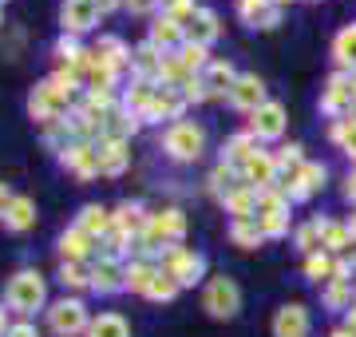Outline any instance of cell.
<instances>
[{
    "instance_id": "e0dca14e",
    "label": "cell",
    "mask_w": 356,
    "mask_h": 337,
    "mask_svg": "<svg viewBox=\"0 0 356 337\" xmlns=\"http://www.w3.org/2000/svg\"><path fill=\"white\" fill-rule=\"evenodd\" d=\"M111 219H115V230H123L127 238H143V234H147V226H151V214H147L139 203H123Z\"/></svg>"
},
{
    "instance_id": "5b68a950",
    "label": "cell",
    "mask_w": 356,
    "mask_h": 337,
    "mask_svg": "<svg viewBox=\"0 0 356 337\" xmlns=\"http://www.w3.org/2000/svg\"><path fill=\"white\" fill-rule=\"evenodd\" d=\"M48 325L56 329L60 337H76L88 329V310H83V301L76 298H60L56 306L48 310Z\"/></svg>"
},
{
    "instance_id": "ba28073f",
    "label": "cell",
    "mask_w": 356,
    "mask_h": 337,
    "mask_svg": "<svg viewBox=\"0 0 356 337\" xmlns=\"http://www.w3.org/2000/svg\"><path fill=\"white\" fill-rule=\"evenodd\" d=\"M95 20H99L95 0H64V8H60L64 36H79V32H88V28H95Z\"/></svg>"
},
{
    "instance_id": "7bdbcfd3",
    "label": "cell",
    "mask_w": 356,
    "mask_h": 337,
    "mask_svg": "<svg viewBox=\"0 0 356 337\" xmlns=\"http://www.w3.org/2000/svg\"><path fill=\"white\" fill-rule=\"evenodd\" d=\"M8 207H13V191H8V182H0V219L8 214Z\"/></svg>"
},
{
    "instance_id": "ac0fdd59",
    "label": "cell",
    "mask_w": 356,
    "mask_h": 337,
    "mask_svg": "<svg viewBox=\"0 0 356 337\" xmlns=\"http://www.w3.org/2000/svg\"><path fill=\"white\" fill-rule=\"evenodd\" d=\"M257 195L261 191H254L250 182H242V187H229V195L222 203H226V210L234 219H257Z\"/></svg>"
},
{
    "instance_id": "c3c4849f",
    "label": "cell",
    "mask_w": 356,
    "mask_h": 337,
    "mask_svg": "<svg viewBox=\"0 0 356 337\" xmlns=\"http://www.w3.org/2000/svg\"><path fill=\"white\" fill-rule=\"evenodd\" d=\"M332 337H356V334H348V329H337V334H332Z\"/></svg>"
},
{
    "instance_id": "277c9868",
    "label": "cell",
    "mask_w": 356,
    "mask_h": 337,
    "mask_svg": "<svg viewBox=\"0 0 356 337\" xmlns=\"http://www.w3.org/2000/svg\"><path fill=\"white\" fill-rule=\"evenodd\" d=\"M159 270H166L178 285H194L206 270V258L194 254V250H186V246H166L159 254Z\"/></svg>"
},
{
    "instance_id": "9c48e42d",
    "label": "cell",
    "mask_w": 356,
    "mask_h": 337,
    "mask_svg": "<svg viewBox=\"0 0 356 337\" xmlns=\"http://www.w3.org/2000/svg\"><path fill=\"white\" fill-rule=\"evenodd\" d=\"M64 167H72L79 175V179H91V175H99V143H88V139H79L72 143L64 155Z\"/></svg>"
},
{
    "instance_id": "836d02e7",
    "label": "cell",
    "mask_w": 356,
    "mask_h": 337,
    "mask_svg": "<svg viewBox=\"0 0 356 337\" xmlns=\"http://www.w3.org/2000/svg\"><path fill=\"white\" fill-rule=\"evenodd\" d=\"M332 266H337V262H332L325 250H317V254H309V258H305V274L313 278V282H329V278H332Z\"/></svg>"
},
{
    "instance_id": "d6a6232c",
    "label": "cell",
    "mask_w": 356,
    "mask_h": 337,
    "mask_svg": "<svg viewBox=\"0 0 356 337\" xmlns=\"http://www.w3.org/2000/svg\"><path fill=\"white\" fill-rule=\"evenodd\" d=\"M178 60H182V68H186L191 76H194V72H202V68H210V60H206V48H202V44H191V40L178 48Z\"/></svg>"
},
{
    "instance_id": "bcb514c9",
    "label": "cell",
    "mask_w": 356,
    "mask_h": 337,
    "mask_svg": "<svg viewBox=\"0 0 356 337\" xmlns=\"http://www.w3.org/2000/svg\"><path fill=\"white\" fill-rule=\"evenodd\" d=\"M344 329H348V334H356V306L348 310V325H344Z\"/></svg>"
},
{
    "instance_id": "83f0119b",
    "label": "cell",
    "mask_w": 356,
    "mask_h": 337,
    "mask_svg": "<svg viewBox=\"0 0 356 337\" xmlns=\"http://www.w3.org/2000/svg\"><path fill=\"white\" fill-rule=\"evenodd\" d=\"M332 56H337V64H341L348 76H356V24H348L341 36L332 40Z\"/></svg>"
},
{
    "instance_id": "1f68e13d",
    "label": "cell",
    "mask_w": 356,
    "mask_h": 337,
    "mask_svg": "<svg viewBox=\"0 0 356 337\" xmlns=\"http://www.w3.org/2000/svg\"><path fill=\"white\" fill-rule=\"evenodd\" d=\"M317 222H321V250H332V254H337V250H344V242L353 238L348 226H341V222H329V219H317Z\"/></svg>"
},
{
    "instance_id": "d590c367",
    "label": "cell",
    "mask_w": 356,
    "mask_h": 337,
    "mask_svg": "<svg viewBox=\"0 0 356 337\" xmlns=\"http://www.w3.org/2000/svg\"><path fill=\"white\" fill-rule=\"evenodd\" d=\"M325 306L329 310H353V282H329V290H325Z\"/></svg>"
},
{
    "instance_id": "4fadbf2b",
    "label": "cell",
    "mask_w": 356,
    "mask_h": 337,
    "mask_svg": "<svg viewBox=\"0 0 356 337\" xmlns=\"http://www.w3.org/2000/svg\"><path fill=\"white\" fill-rule=\"evenodd\" d=\"M250 131H254L257 139H277L281 131H285V107L281 104H261L250 119Z\"/></svg>"
},
{
    "instance_id": "f1b7e54d",
    "label": "cell",
    "mask_w": 356,
    "mask_h": 337,
    "mask_svg": "<svg viewBox=\"0 0 356 337\" xmlns=\"http://www.w3.org/2000/svg\"><path fill=\"white\" fill-rule=\"evenodd\" d=\"M229 238H234L242 250H254V246L266 242V234H261L257 219H234V222H229Z\"/></svg>"
},
{
    "instance_id": "f35d334b",
    "label": "cell",
    "mask_w": 356,
    "mask_h": 337,
    "mask_svg": "<svg viewBox=\"0 0 356 337\" xmlns=\"http://www.w3.org/2000/svg\"><path fill=\"white\" fill-rule=\"evenodd\" d=\"M194 13H198V8H194V0H170V4H166V16H175L178 24H186Z\"/></svg>"
},
{
    "instance_id": "e575fe53",
    "label": "cell",
    "mask_w": 356,
    "mask_h": 337,
    "mask_svg": "<svg viewBox=\"0 0 356 337\" xmlns=\"http://www.w3.org/2000/svg\"><path fill=\"white\" fill-rule=\"evenodd\" d=\"M60 282L72 285V290H83V285H91V270L83 262H64L60 266Z\"/></svg>"
},
{
    "instance_id": "4316f807",
    "label": "cell",
    "mask_w": 356,
    "mask_h": 337,
    "mask_svg": "<svg viewBox=\"0 0 356 337\" xmlns=\"http://www.w3.org/2000/svg\"><path fill=\"white\" fill-rule=\"evenodd\" d=\"M154 274H159V266L147 258H135L131 266H123V278H127V290H135V294H147L154 282Z\"/></svg>"
},
{
    "instance_id": "5bb4252c",
    "label": "cell",
    "mask_w": 356,
    "mask_h": 337,
    "mask_svg": "<svg viewBox=\"0 0 356 337\" xmlns=\"http://www.w3.org/2000/svg\"><path fill=\"white\" fill-rule=\"evenodd\" d=\"M309 334V310L305 306H281L273 318V337H305Z\"/></svg>"
},
{
    "instance_id": "30bf717a",
    "label": "cell",
    "mask_w": 356,
    "mask_h": 337,
    "mask_svg": "<svg viewBox=\"0 0 356 337\" xmlns=\"http://www.w3.org/2000/svg\"><path fill=\"white\" fill-rule=\"evenodd\" d=\"M182 104H186V95H182V91L159 84L154 95H151V104H147V111H143V119H178V116H182Z\"/></svg>"
},
{
    "instance_id": "9a60e30c",
    "label": "cell",
    "mask_w": 356,
    "mask_h": 337,
    "mask_svg": "<svg viewBox=\"0 0 356 337\" xmlns=\"http://www.w3.org/2000/svg\"><path fill=\"white\" fill-rule=\"evenodd\" d=\"M273 179H277V159L266 155V151H257V155L245 163V171H242V182H250L254 191H269Z\"/></svg>"
},
{
    "instance_id": "7dc6e473",
    "label": "cell",
    "mask_w": 356,
    "mask_h": 337,
    "mask_svg": "<svg viewBox=\"0 0 356 337\" xmlns=\"http://www.w3.org/2000/svg\"><path fill=\"white\" fill-rule=\"evenodd\" d=\"M8 334V325H4V310H0V337Z\"/></svg>"
},
{
    "instance_id": "7a4b0ae2",
    "label": "cell",
    "mask_w": 356,
    "mask_h": 337,
    "mask_svg": "<svg viewBox=\"0 0 356 337\" xmlns=\"http://www.w3.org/2000/svg\"><path fill=\"white\" fill-rule=\"evenodd\" d=\"M72 95H76L72 88H64V84L48 79V84H40V88L32 91V100H28V111H32V119H40V123L64 119V111H72Z\"/></svg>"
},
{
    "instance_id": "60d3db41",
    "label": "cell",
    "mask_w": 356,
    "mask_h": 337,
    "mask_svg": "<svg viewBox=\"0 0 356 337\" xmlns=\"http://www.w3.org/2000/svg\"><path fill=\"white\" fill-rule=\"evenodd\" d=\"M123 4H127L131 13H154V8H159L163 0H123Z\"/></svg>"
},
{
    "instance_id": "44dd1931",
    "label": "cell",
    "mask_w": 356,
    "mask_h": 337,
    "mask_svg": "<svg viewBox=\"0 0 356 337\" xmlns=\"http://www.w3.org/2000/svg\"><path fill=\"white\" fill-rule=\"evenodd\" d=\"M91 246H95V238L83 234L79 226H72L67 234H60V258L64 262H83L91 254Z\"/></svg>"
},
{
    "instance_id": "f6af8a7d",
    "label": "cell",
    "mask_w": 356,
    "mask_h": 337,
    "mask_svg": "<svg viewBox=\"0 0 356 337\" xmlns=\"http://www.w3.org/2000/svg\"><path fill=\"white\" fill-rule=\"evenodd\" d=\"M344 195H348V198L356 203V175H348V187H344Z\"/></svg>"
},
{
    "instance_id": "6da1fadb",
    "label": "cell",
    "mask_w": 356,
    "mask_h": 337,
    "mask_svg": "<svg viewBox=\"0 0 356 337\" xmlns=\"http://www.w3.org/2000/svg\"><path fill=\"white\" fill-rule=\"evenodd\" d=\"M163 147L175 163H194V159H202V151H206V131L198 127V123H191V119H178V123H170V131L163 135Z\"/></svg>"
},
{
    "instance_id": "8992f818",
    "label": "cell",
    "mask_w": 356,
    "mask_h": 337,
    "mask_svg": "<svg viewBox=\"0 0 356 337\" xmlns=\"http://www.w3.org/2000/svg\"><path fill=\"white\" fill-rule=\"evenodd\" d=\"M356 95H353V76L348 72H337L329 79V88L321 91V111L325 116H353Z\"/></svg>"
},
{
    "instance_id": "681fc988",
    "label": "cell",
    "mask_w": 356,
    "mask_h": 337,
    "mask_svg": "<svg viewBox=\"0 0 356 337\" xmlns=\"http://www.w3.org/2000/svg\"><path fill=\"white\" fill-rule=\"evenodd\" d=\"M273 4H277V8H285V4H289V0H273Z\"/></svg>"
},
{
    "instance_id": "ab89813d",
    "label": "cell",
    "mask_w": 356,
    "mask_h": 337,
    "mask_svg": "<svg viewBox=\"0 0 356 337\" xmlns=\"http://www.w3.org/2000/svg\"><path fill=\"white\" fill-rule=\"evenodd\" d=\"M273 159H277V171H281V167H301V143L281 147V155H273Z\"/></svg>"
},
{
    "instance_id": "f907efd6",
    "label": "cell",
    "mask_w": 356,
    "mask_h": 337,
    "mask_svg": "<svg viewBox=\"0 0 356 337\" xmlns=\"http://www.w3.org/2000/svg\"><path fill=\"white\" fill-rule=\"evenodd\" d=\"M353 95H356V76H353Z\"/></svg>"
},
{
    "instance_id": "d4e9b609",
    "label": "cell",
    "mask_w": 356,
    "mask_h": 337,
    "mask_svg": "<svg viewBox=\"0 0 356 337\" xmlns=\"http://www.w3.org/2000/svg\"><path fill=\"white\" fill-rule=\"evenodd\" d=\"M91 52L99 56V64H107L111 72H119L123 64H131V52L123 48V40H119V36H103L99 44L91 48Z\"/></svg>"
},
{
    "instance_id": "cb8c5ba5",
    "label": "cell",
    "mask_w": 356,
    "mask_h": 337,
    "mask_svg": "<svg viewBox=\"0 0 356 337\" xmlns=\"http://www.w3.org/2000/svg\"><path fill=\"white\" fill-rule=\"evenodd\" d=\"M143 119L131 116V111H111V116L103 119V139H115V143H127V135L139 131Z\"/></svg>"
},
{
    "instance_id": "2e32d148",
    "label": "cell",
    "mask_w": 356,
    "mask_h": 337,
    "mask_svg": "<svg viewBox=\"0 0 356 337\" xmlns=\"http://www.w3.org/2000/svg\"><path fill=\"white\" fill-rule=\"evenodd\" d=\"M91 290L95 294H119V290H127V278L119 270V262L111 258H99L91 266Z\"/></svg>"
},
{
    "instance_id": "484cf974",
    "label": "cell",
    "mask_w": 356,
    "mask_h": 337,
    "mask_svg": "<svg viewBox=\"0 0 356 337\" xmlns=\"http://www.w3.org/2000/svg\"><path fill=\"white\" fill-rule=\"evenodd\" d=\"M32 222H36V203H32L28 195H16L13 207H8V214H4V226L20 234V230H28Z\"/></svg>"
},
{
    "instance_id": "52a82bcc",
    "label": "cell",
    "mask_w": 356,
    "mask_h": 337,
    "mask_svg": "<svg viewBox=\"0 0 356 337\" xmlns=\"http://www.w3.org/2000/svg\"><path fill=\"white\" fill-rule=\"evenodd\" d=\"M238 306H242V294H238L234 278H214L206 285V310H210V318H234Z\"/></svg>"
},
{
    "instance_id": "4dcf8cb0",
    "label": "cell",
    "mask_w": 356,
    "mask_h": 337,
    "mask_svg": "<svg viewBox=\"0 0 356 337\" xmlns=\"http://www.w3.org/2000/svg\"><path fill=\"white\" fill-rule=\"evenodd\" d=\"M88 337H131V325L123 322L119 313H99V318L88 325Z\"/></svg>"
},
{
    "instance_id": "ffe728a7",
    "label": "cell",
    "mask_w": 356,
    "mask_h": 337,
    "mask_svg": "<svg viewBox=\"0 0 356 337\" xmlns=\"http://www.w3.org/2000/svg\"><path fill=\"white\" fill-rule=\"evenodd\" d=\"M218 32H222V28H218V16L210 13V8H198V13L191 16V20H186V40H191V44H210V40H218Z\"/></svg>"
},
{
    "instance_id": "8fae6325",
    "label": "cell",
    "mask_w": 356,
    "mask_h": 337,
    "mask_svg": "<svg viewBox=\"0 0 356 337\" xmlns=\"http://www.w3.org/2000/svg\"><path fill=\"white\" fill-rule=\"evenodd\" d=\"M229 104L238 107V111H257L261 104H269L266 84H261L257 76H238V84L229 88Z\"/></svg>"
},
{
    "instance_id": "8d00e7d4",
    "label": "cell",
    "mask_w": 356,
    "mask_h": 337,
    "mask_svg": "<svg viewBox=\"0 0 356 337\" xmlns=\"http://www.w3.org/2000/svg\"><path fill=\"white\" fill-rule=\"evenodd\" d=\"M178 290H182V285H178L166 270H159V274H154V282H151V290H147V298H154V301H170V298L178 294Z\"/></svg>"
},
{
    "instance_id": "7402d4cb",
    "label": "cell",
    "mask_w": 356,
    "mask_h": 337,
    "mask_svg": "<svg viewBox=\"0 0 356 337\" xmlns=\"http://www.w3.org/2000/svg\"><path fill=\"white\" fill-rule=\"evenodd\" d=\"M127 163H131L127 143H115V139H103L99 143V175H119Z\"/></svg>"
},
{
    "instance_id": "f546056e",
    "label": "cell",
    "mask_w": 356,
    "mask_h": 337,
    "mask_svg": "<svg viewBox=\"0 0 356 337\" xmlns=\"http://www.w3.org/2000/svg\"><path fill=\"white\" fill-rule=\"evenodd\" d=\"M206 88H210V95H222V91H229L234 84H238V76H234V64H226V60H214V64L206 68Z\"/></svg>"
},
{
    "instance_id": "b9f144b4",
    "label": "cell",
    "mask_w": 356,
    "mask_h": 337,
    "mask_svg": "<svg viewBox=\"0 0 356 337\" xmlns=\"http://www.w3.org/2000/svg\"><path fill=\"white\" fill-rule=\"evenodd\" d=\"M4 337H40V329H36V325H28V322H20V325H13Z\"/></svg>"
},
{
    "instance_id": "ee69618b",
    "label": "cell",
    "mask_w": 356,
    "mask_h": 337,
    "mask_svg": "<svg viewBox=\"0 0 356 337\" xmlns=\"http://www.w3.org/2000/svg\"><path fill=\"white\" fill-rule=\"evenodd\" d=\"M119 4H123V0H95V8H99V16H103V13H115Z\"/></svg>"
},
{
    "instance_id": "d6986e66",
    "label": "cell",
    "mask_w": 356,
    "mask_h": 337,
    "mask_svg": "<svg viewBox=\"0 0 356 337\" xmlns=\"http://www.w3.org/2000/svg\"><path fill=\"white\" fill-rule=\"evenodd\" d=\"M182 36H186V28L178 24L175 16H159V20L151 24V44L154 48H163V52L166 48H182V44H186Z\"/></svg>"
},
{
    "instance_id": "74e56055",
    "label": "cell",
    "mask_w": 356,
    "mask_h": 337,
    "mask_svg": "<svg viewBox=\"0 0 356 337\" xmlns=\"http://www.w3.org/2000/svg\"><path fill=\"white\" fill-rule=\"evenodd\" d=\"M297 246L305 250V258L321 250V222H317V219L309 222V226H301V230H297Z\"/></svg>"
},
{
    "instance_id": "603a6c76",
    "label": "cell",
    "mask_w": 356,
    "mask_h": 337,
    "mask_svg": "<svg viewBox=\"0 0 356 337\" xmlns=\"http://www.w3.org/2000/svg\"><path fill=\"white\" fill-rule=\"evenodd\" d=\"M76 226H79L83 234H91L95 242H99L103 234H107V230L115 226V219H111V214H107V210L99 207V203H91V207H83V210H79V222H76Z\"/></svg>"
},
{
    "instance_id": "7c38bea8",
    "label": "cell",
    "mask_w": 356,
    "mask_h": 337,
    "mask_svg": "<svg viewBox=\"0 0 356 337\" xmlns=\"http://www.w3.org/2000/svg\"><path fill=\"white\" fill-rule=\"evenodd\" d=\"M163 64H166V52L163 48H154V44H143V48L131 52V72H135L139 79L159 84V79H163Z\"/></svg>"
},
{
    "instance_id": "3957f363",
    "label": "cell",
    "mask_w": 356,
    "mask_h": 337,
    "mask_svg": "<svg viewBox=\"0 0 356 337\" xmlns=\"http://www.w3.org/2000/svg\"><path fill=\"white\" fill-rule=\"evenodd\" d=\"M44 278H40L36 270H20L8 282V290H4V301H8V310H16V313H32V310H40L44 306Z\"/></svg>"
}]
</instances>
